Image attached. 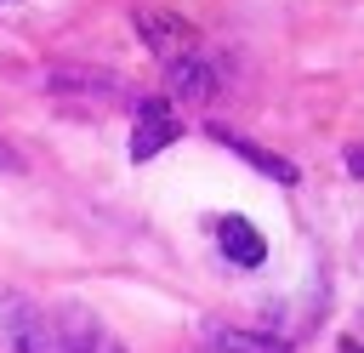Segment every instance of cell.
<instances>
[{
    "instance_id": "6da1fadb",
    "label": "cell",
    "mask_w": 364,
    "mask_h": 353,
    "mask_svg": "<svg viewBox=\"0 0 364 353\" xmlns=\"http://www.w3.org/2000/svg\"><path fill=\"white\" fill-rule=\"evenodd\" d=\"M0 347L6 353H63L46 307H34L23 290H0Z\"/></svg>"
},
{
    "instance_id": "7a4b0ae2",
    "label": "cell",
    "mask_w": 364,
    "mask_h": 353,
    "mask_svg": "<svg viewBox=\"0 0 364 353\" xmlns=\"http://www.w3.org/2000/svg\"><path fill=\"white\" fill-rule=\"evenodd\" d=\"M51 330H57V347L63 353H125V342L108 336V325L91 319V313H80V307H63Z\"/></svg>"
},
{
    "instance_id": "3957f363",
    "label": "cell",
    "mask_w": 364,
    "mask_h": 353,
    "mask_svg": "<svg viewBox=\"0 0 364 353\" xmlns=\"http://www.w3.org/2000/svg\"><path fill=\"white\" fill-rule=\"evenodd\" d=\"M165 142H176V114L165 97H142L136 102V131H131V159H154Z\"/></svg>"
},
{
    "instance_id": "277c9868",
    "label": "cell",
    "mask_w": 364,
    "mask_h": 353,
    "mask_svg": "<svg viewBox=\"0 0 364 353\" xmlns=\"http://www.w3.org/2000/svg\"><path fill=\"white\" fill-rule=\"evenodd\" d=\"M216 97V68L199 63L193 51L165 63V102H210Z\"/></svg>"
},
{
    "instance_id": "5b68a950",
    "label": "cell",
    "mask_w": 364,
    "mask_h": 353,
    "mask_svg": "<svg viewBox=\"0 0 364 353\" xmlns=\"http://www.w3.org/2000/svg\"><path fill=\"white\" fill-rule=\"evenodd\" d=\"M136 34H142L165 63H176V57L193 51V28H188L182 17H171V11H148V6H142V11H136Z\"/></svg>"
},
{
    "instance_id": "8992f818",
    "label": "cell",
    "mask_w": 364,
    "mask_h": 353,
    "mask_svg": "<svg viewBox=\"0 0 364 353\" xmlns=\"http://www.w3.org/2000/svg\"><path fill=\"white\" fill-rule=\"evenodd\" d=\"M210 137H216L222 148H233V154H239L245 165H256V171H267L273 182H284V188H290V182H301V171H296V165H290L284 154H273V148H256L250 137H239V131H228V125H210Z\"/></svg>"
},
{
    "instance_id": "52a82bcc",
    "label": "cell",
    "mask_w": 364,
    "mask_h": 353,
    "mask_svg": "<svg viewBox=\"0 0 364 353\" xmlns=\"http://www.w3.org/2000/svg\"><path fill=\"white\" fill-rule=\"evenodd\" d=\"M216 239H222V251H228L233 268H262V256H267L262 233H256L245 216H222V222H216Z\"/></svg>"
},
{
    "instance_id": "ba28073f",
    "label": "cell",
    "mask_w": 364,
    "mask_h": 353,
    "mask_svg": "<svg viewBox=\"0 0 364 353\" xmlns=\"http://www.w3.org/2000/svg\"><path fill=\"white\" fill-rule=\"evenodd\" d=\"M205 342H210L216 353H290L284 342H273V336H250V330L222 325V319H205Z\"/></svg>"
},
{
    "instance_id": "9c48e42d",
    "label": "cell",
    "mask_w": 364,
    "mask_h": 353,
    "mask_svg": "<svg viewBox=\"0 0 364 353\" xmlns=\"http://www.w3.org/2000/svg\"><path fill=\"white\" fill-rule=\"evenodd\" d=\"M114 74H85V68H51L46 91H91V97H114Z\"/></svg>"
},
{
    "instance_id": "30bf717a",
    "label": "cell",
    "mask_w": 364,
    "mask_h": 353,
    "mask_svg": "<svg viewBox=\"0 0 364 353\" xmlns=\"http://www.w3.org/2000/svg\"><path fill=\"white\" fill-rule=\"evenodd\" d=\"M347 171H353V176H364V148H347Z\"/></svg>"
}]
</instances>
